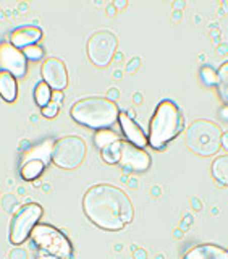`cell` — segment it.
<instances>
[{"instance_id": "obj_24", "label": "cell", "mask_w": 228, "mask_h": 259, "mask_svg": "<svg viewBox=\"0 0 228 259\" xmlns=\"http://www.w3.org/2000/svg\"><path fill=\"white\" fill-rule=\"evenodd\" d=\"M201 78L202 83L207 86H217V71L210 67H202L201 68Z\"/></svg>"}, {"instance_id": "obj_22", "label": "cell", "mask_w": 228, "mask_h": 259, "mask_svg": "<svg viewBox=\"0 0 228 259\" xmlns=\"http://www.w3.org/2000/svg\"><path fill=\"white\" fill-rule=\"evenodd\" d=\"M118 143L120 141H117L115 144H112V146H109V148L101 151V156H102L104 162H107V164H118V159H120Z\"/></svg>"}, {"instance_id": "obj_31", "label": "cell", "mask_w": 228, "mask_h": 259, "mask_svg": "<svg viewBox=\"0 0 228 259\" xmlns=\"http://www.w3.org/2000/svg\"><path fill=\"white\" fill-rule=\"evenodd\" d=\"M133 99H134V104H141L143 102V96L141 94H134V97H133Z\"/></svg>"}, {"instance_id": "obj_15", "label": "cell", "mask_w": 228, "mask_h": 259, "mask_svg": "<svg viewBox=\"0 0 228 259\" xmlns=\"http://www.w3.org/2000/svg\"><path fill=\"white\" fill-rule=\"evenodd\" d=\"M0 97L5 102H15L18 97V83L12 73L0 70Z\"/></svg>"}, {"instance_id": "obj_8", "label": "cell", "mask_w": 228, "mask_h": 259, "mask_svg": "<svg viewBox=\"0 0 228 259\" xmlns=\"http://www.w3.org/2000/svg\"><path fill=\"white\" fill-rule=\"evenodd\" d=\"M118 40L112 31H96L87 39V57L96 67L107 68L117 54Z\"/></svg>"}, {"instance_id": "obj_5", "label": "cell", "mask_w": 228, "mask_h": 259, "mask_svg": "<svg viewBox=\"0 0 228 259\" xmlns=\"http://www.w3.org/2000/svg\"><path fill=\"white\" fill-rule=\"evenodd\" d=\"M31 240L40 251L59 259H73L75 256V248L70 238L54 225L39 222L31 232Z\"/></svg>"}, {"instance_id": "obj_21", "label": "cell", "mask_w": 228, "mask_h": 259, "mask_svg": "<svg viewBox=\"0 0 228 259\" xmlns=\"http://www.w3.org/2000/svg\"><path fill=\"white\" fill-rule=\"evenodd\" d=\"M34 99L37 102V105L40 109L45 107V105L51 102L52 99V89L49 84H45L44 81H40V83H37L36 89H34Z\"/></svg>"}, {"instance_id": "obj_35", "label": "cell", "mask_w": 228, "mask_h": 259, "mask_svg": "<svg viewBox=\"0 0 228 259\" xmlns=\"http://www.w3.org/2000/svg\"><path fill=\"white\" fill-rule=\"evenodd\" d=\"M5 18V16H4V13L2 12H0V20H4Z\"/></svg>"}, {"instance_id": "obj_32", "label": "cell", "mask_w": 228, "mask_h": 259, "mask_svg": "<svg viewBox=\"0 0 228 259\" xmlns=\"http://www.w3.org/2000/svg\"><path fill=\"white\" fill-rule=\"evenodd\" d=\"M113 5H117V7H120V8H123V7L126 5V2H115Z\"/></svg>"}, {"instance_id": "obj_30", "label": "cell", "mask_w": 228, "mask_h": 259, "mask_svg": "<svg viewBox=\"0 0 228 259\" xmlns=\"http://www.w3.org/2000/svg\"><path fill=\"white\" fill-rule=\"evenodd\" d=\"M220 117H222L223 120H226V121H228V104H225L223 107L220 109Z\"/></svg>"}, {"instance_id": "obj_29", "label": "cell", "mask_w": 228, "mask_h": 259, "mask_svg": "<svg viewBox=\"0 0 228 259\" xmlns=\"http://www.w3.org/2000/svg\"><path fill=\"white\" fill-rule=\"evenodd\" d=\"M222 148L228 152V132L222 133Z\"/></svg>"}, {"instance_id": "obj_27", "label": "cell", "mask_w": 228, "mask_h": 259, "mask_svg": "<svg viewBox=\"0 0 228 259\" xmlns=\"http://www.w3.org/2000/svg\"><path fill=\"white\" fill-rule=\"evenodd\" d=\"M36 259H59V257H55V256H52V254L45 253V251H40V249H39V253H37Z\"/></svg>"}, {"instance_id": "obj_4", "label": "cell", "mask_w": 228, "mask_h": 259, "mask_svg": "<svg viewBox=\"0 0 228 259\" xmlns=\"http://www.w3.org/2000/svg\"><path fill=\"white\" fill-rule=\"evenodd\" d=\"M222 128L210 120H196L185 133L186 148L201 157L215 156L222 148Z\"/></svg>"}, {"instance_id": "obj_7", "label": "cell", "mask_w": 228, "mask_h": 259, "mask_svg": "<svg viewBox=\"0 0 228 259\" xmlns=\"http://www.w3.org/2000/svg\"><path fill=\"white\" fill-rule=\"evenodd\" d=\"M44 214V209L37 202H28L18 209L10 225V243L15 246H20L31 237V232L39 224L40 217Z\"/></svg>"}, {"instance_id": "obj_26", "label": "cell", "mask_w": 228, "mask_h": 259, "mask_svg": "<svg viewBox=\"0 0 228 259\" xmlns=\"http://www.w3.org/2000/svg\"><path fill=\"white\" fill-rule=\"evenodd\" d=\"M118 97H120V91H118V89L117 88H110L109 89V97H107V99L112 101V102H117Z\"/></svg>"}, {"instance_id": "obj_11", "label": "cell", "mask_w": 228, "mask_h": 259, "mask_svg": "<svg viewBox=\"0 0 228 259\" xmlns=\"http://www.w3.org/2000/svg\"><path fill=\"white\" fill-rule=\"evenodd\" d=\"M40 75L45 84L51 86L52 91H63L68 86V71L65 63L57 57H49L40 67Z\"/></svg>"}, {"instance_id": "obj_6", "label": "cell", "mask_w": 228, "mask_h": 259, "mask_svg": "<svg viewBox=\"0 0 228 259\" xmlns=\"http://www.w3.org/2000/svg\"><path fill=\"white\" fill-rule=\"evenodd\" d=\"M87 146L83 138L68 135L57 140L54 144L52 162L63 170H75L84 162Z\"/></svg>"}, {"instance_id": "obj_23", "label": "cell", "mask_w": 228, "mask_h": 259, "mask_svg": "<svg viewBox=\"0 0 228 259\" xmlns=\"http://www.w3.org/2000/svg\"><path fill=\"white\" fill-rule=\"evenodd\" d=\"M24 57H26L28 60H40L44 57V49L40 47L39 44H34V46H28V47H24L21 49Z\"/></svg>"}, {"instance_id": "obj_20", "label": "cell", "mask_w": 228, "mask_h": 259, "mask_svg": "<svg viewBox=\"0 0 228 259\" xmlns=\"http://www.w3.org/2000/svg\"><path fill=\"white\" fill-rule=\"evenodd\" d=\"M217 88L220 97L225 101V104H228V62L222 63L217 71Z\"/></svg>"}, {"instance_id": "obj_3", "label": "cell", "mask_w": 228, "mask_h": 259, "mask_svg": "<svg viewBox=\"0 0 228 259\" xmlns=\"http://www.w3.org/2000/svg\"><path fill=\"white\" fill-rule=\"evenodd\" d=\"M71 118L76 123L93 128V130H104L110 128L118 120L120 109L115 102L109 101L107 97L91 96L78 101L70 110Z\"/></svg>"}, {"instance_id": "obj_28", "label": "cell", "mask_w": 228, "mask_h": 259, "mask_svg": "<svg viewBox=\"0 0 228 259\" xmlns=\"http://www.w3.org/2000/svg\"><path fill=\"white\" fill-rule=\"evenodd\" d=\"M148 254H146L144 249H134V259H146Z\"/></svg>"}, {"instance_id": "obj_19", "label": "cell", "mask_w": 228, "mask_h": 259, "mask_svg": "<svg viewBox=\"0 0 228 259\" xmlns=\"http://www.w3.org/2000/svg\"><path fill=\"white\" fill-rule=\"evenodd\" d=\"M63 91H52V99L49 102L45 107H42V115L45 118H55L59 115L60 105L63 102Z\"/></svg>"}, {"instance_id": "obj_10", "label": "cell", "mask_w": 228, "mask_h": 259, "mask_svg": "<svg viewBox=\"0 0 228 259\" xmlns=\"http://www.w3.org/2000/svg\"><path fill=\"white\" fill-rule=\"evenodd\" d=\"M0 68L12 73L15 78H23L28 71V59L21 49H16L7 40L0 44Z\"/></svg>"}, {"instance_id": "obj_34", "label": "cell", "mask_w": 228, "mask_h": 259, "mask_svg": "<svg viewBox=\"0 0 228 259\" xmlns=\"http://www.w3.org/2000/svg\"><path fill=\"white\" fill-rule=\"evenodd\" d=\"M109 15H115L113 13V7H109Z\"/></svg>"}, {"instance_id": "obj_2", "label": "cell", "mask_w": 228, "mask_h": 259, "mask_svg": "<svg viewBox=\"0 0 228 259\" xmlns=\"http://www.w3.org/2000/svg\"><path fill=\"white\" fill-rule=\"evenodd\" d=\"M185 130V117L180 107L170 99L162 101L149 123V144L154 149H164Z\"/></svg>"}, {"instance_id": "obj_1", "label": "cell", "mask_w": 228, "mask_h": 259, "mask_svg": "<svg viewBox=\"0 0 228 259\" xmlns=\"http://www.w3.org/2000/svg\"><path fill=\"white\" fill-rule=\"evenodd\" d=\"M83 210L94 225L107 232L123 230L134 217L128 194L107 183L94 185L84 193Z\"/></svg>"}, {"instance_id": "obj_12", "label": "cell", "mask_w": 228, "mask_h": 259, "mask_svg": "<svg viewBox=\"0 0 228 259\" xmlns=\"http://www.w3.org/2000/svg\"><path fill=\"white\" fill-rule=\"evenodd\" d=\"M40 39H42V29L39 26H32V24L20 26L8 34V42L15 46L16 49H24L28 46H34Z\"/></svg>"}, {"instance_id": "obj_17", "label": "cell", "mask_w": 228, "mask_h": 259, "mask_svg": "<svg viewBox=\"0 0 228 259\" xmlns=\"http://www.w3.org/2000/svg\"><path fill=\"white\" fill-rule=\"evenodd\" d=\"M212 175L220 185L228 186V154L226 156H218L212 162Z\"/></svg>"}, {"instance_id": "obj_9", "label": "cell", "mask_w": 228, "mask_h": 259, "mask_svg": "<svg viewBox=\"0 0 228 259\" xmlns=\"http://www.w3.org/2000/svg\"><path fill=\"white\" fill-rule=\"evenodd\" d=\"M118 152V165H121L125 172H146L152 164V159L148 152L128 141L120 140Z\"/></svg>"}, {"instance_id": "obj_16", "label": "cell", "mask_w": 228, "mask_h": 259, "mask_svg": "<svg viewBox=\"0 0 228 259\" xmlns=\"http://www.w3.org/2000/svg\"><path fill=\"white\" fill-rule=\"evenodd\" d=\"M45 164L40 162L37 159H21L20 162V175L23 180L26 182H34L42 175V172L45 170Z\"/></svg>"}, {"instance_id": "obj_25", "label": "cell", "mask_w": 228, "mask_h": 259, "mask_svg": "<svg viewBox=\"0 0 228 259\" xmlns=\"http://www.w3.org/2000/svg\"><path fill=\"white\" fill-rule=\"evenodd\" d=\"M10 259H28V253L26 249H23L20 246H16L10 251V256H8Z\"/></svg>"}, {"instance_id": "obj_33", "label": "cell", "mask_w": 228, "mask_h": 259, "mask_svg": "<svg viewBox=\"0 0 228 259\" xmlns=\"http://www.w3.org/2000/svg\"><path fill=\"white\" fill-rule=\"evenodd\" d=\"M20 10H24V12H26V10H28V5H26V4H20Z\"/></svg>"}, {"instance_id": "obj_18", "label": "cell", "mask_w": 228, "mask_h": 259, "mask_svg": "<svg viewBox=\"0 0 228 259\" xmlns=\"http://www.w3.org/2000/svg\"><path fill=\"white\" fill-rule=\"evenodd\" d=\"M117 141H120V138L115 132H112V130H97L96 135H94V144L97 146V149L102 151L105 148H109V146L115 144Z\"/></svg>"}, {"instance_id": "obj_14", "label": "cell", "mask_w": 228, "mask_h": 259, "mask_svg": "<svg viewBox=\"0 0 228 259\" xmlns=\"http://www.w3.org/2000/svg\"><path fill=\"white\" fill-rule=\"evenodd\" d=\"M183 259H228V249L212 243H204L191 248Z\"/></svg>"}, {"instance_id": "obj_13", "label": "cell", "mask_w": 228, "mask_h": 259, "mask_svg": "<svg viewBox=\"0 0 228 259\" xmlns=\"http://www.w3.org/2000/svg\"><path fill=\"white\" fill-rule=\"evenodd\" d=\"M118 121H120V126L123 130V135L126 136L128 143H131L141 149H144L146 146L149 144V140H148V136H146L144 130L138 125L133 118H129L126 115V112H120Z\"/></svg>"}]
</instances>
